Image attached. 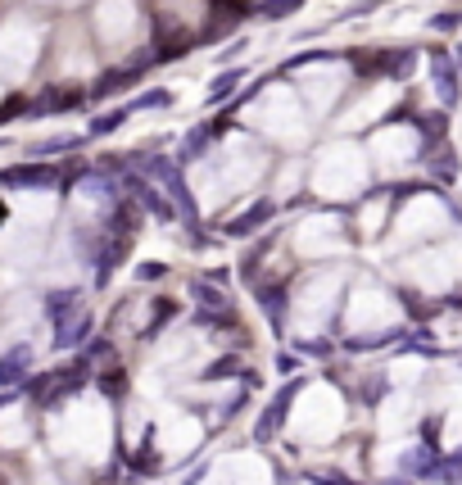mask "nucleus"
<instances>
[{
  "instance_id": "nucleus-1",
  "label": "nucleus",
  "mask_w": 462,
  "mask_h": 485,
  "mask_svg": "<svg viewBox=\"0 0 462 485\" xmlns=\"http://www.w3.org/2000/svg\"><path fill=\"white\" fill-rule=\"evenodd\" d=\"M23 368H28V350L5 354V359H0V381H19V377H23Z\"/></svg>"
},
{
  "instance_id": "nucleus-4",
  "label": "nucleus",
  "mask_w": 462,
  "mask_h": 485,
  "mask_svg": "<svg viewBox=\"0 0 462 485\" xmlns=\"http://www.w3.org/2000/svg\"><path fill=\"white\" fill-rule=\"evenodd\" d=\"M0 218H5V204H0Z\"/></svg>"
},
{
  "instance_id": "nucleus-2",
  "label": "nucleus",
  "mask_w": 462,
  "mask_h": 485,
  "mask_svg": "<svg viewBox=\"0 0 462 485\" xmlns=\"http://www.w3.org/2000/svg\"><path fill=\"white\" fill-rule=\"evenodd\" d=\"M214 10H223L227 19H240L245 14V0H214Z\"/></svg>"
},
{
  "instance_id": "nucleus-3",
  "label": "nucleus",
  "mask_w": 462,
  "mask_h": 485,
  "mask_svg": "<svg viewBox=\"0 0 462 485\" xmlns=\"http://www.w3.org/2000/svg\"><path fill=\"white\" fill-rule=\"evenodd\" d=\"M286 5H295V0H273V5H268V14H286Z\"/></svg>"
}]
</instances>
